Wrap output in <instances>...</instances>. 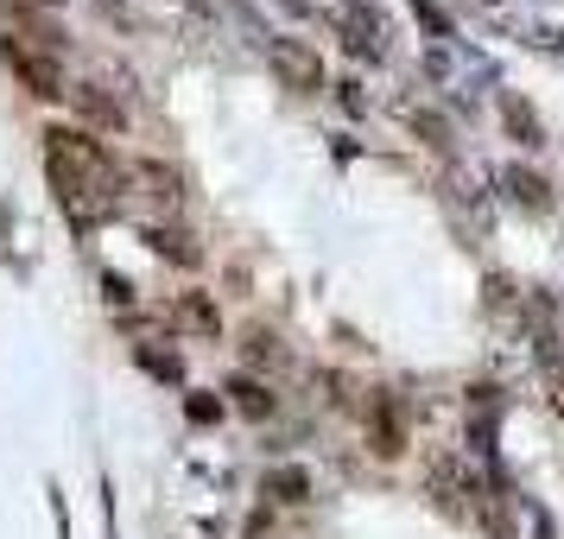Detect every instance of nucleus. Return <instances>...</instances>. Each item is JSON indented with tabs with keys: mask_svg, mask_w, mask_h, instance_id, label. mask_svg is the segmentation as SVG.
Instances as JSON below:
<instances>
[{
	"mask_svg": "<svg viewBox=\"0 0 564 539\" xmlns=\"http://www.w3.org/2000/svg\"><path fill=\"white\" fill-rule=\"evenodd\" d=\"M0 57H7V71L26 83L39 103H57V96H64V64H57L45 45H32V39H20V32H7V39H0Z\"/></svg>",
	"mask_w": 564,
	"mask_h": 539,
	"instance_id": "nucleus-2",
	"label": "nucleus"
},
{
	"mask_svg": "<svg viewBox=\"0 0 564 539\" xmlns=\"http://www.w3.org/2000/svg\"><path fill=\"white\" fill-rule=\"evenodd\" d=\"M412 13H419V26L432 32V39H451V20H444V7H432V0H412Z\"/></svg>",
	"mask_w": 564,
	"mask_h": 539,
	"instance_id": "nucleus-21",
	"label": "nucleus"
},
{
	"mask_svg": "<svg viewBox=\"0 0 564 539\" xmlns=\"http://www.w3.org/2000/svg\"><path fill=\"white\" fill-rule=\"evenodd\" d=\"M432 495L451 520H469V470L457 457H432Z\"/></svg>",
	"mask_w": 564,
	"mask_h": 539,
	"instance_id": "nucleus-7",
	"label": "nucleus"
},
{
	"mask_svg": "<svg viewBox=\"0 0 564 539\" xmlns=\"http://www.w3.org/2000/svg\"><path fill=\"white\" fill-rule=\"evenodd\" d=\"M184 419L191 425H216L223 419V394H184Z\"/></svg>",
	"mask_w": 564,
	"mask_h": 539,
	"instance_id": "nucleus-20",
	"label": "nucleus"
},
{
	"mask_svg": "<svg viewBox=\"0 0 564 539\" xmlns=\"http://www.w3.org/2000/svg\"><path fill=\"white\" fill-rule=\"evenodd\" d=\"M267 495H280V502H292V508H299V502H311V476L299 470V463H285V470H273V476H267Z\"/></svg>",
	"mask_w": 564,
	"mask_h": 539,
	"instance_id": "nucleus-18",
	"label": "nucleus"
},
{
	"mask_svg": "<svg viewBox=\"0 0 564 539\" xmlns=\"http://www.w3.org/2000/svg\"><path fill=\"white\" fill-rule=\"evenodd\" d=\"M361 419H368V444H375V457L381 463L406 457V407H400L393 394H368Z\"/></svg>",
	"mask_w": 564,
	"mask_h": 539,
	"instance_id": "nucleus-4",
	"label": "nucleus"
},
{
	"mask_svg": "<svg viewBox=\"0 0 564 539\" xmlns=\"http://www.w3.org/2000/svg\"><path fill=\"white\" fill-rule=\"evenodd\" d=\"M267 64H273V77H280L285 89H299V96H317V89H324V57H317V45H305V39H267Z\"/></svg>",
	"mask_w": 564,
	"mask_h": 539,
	"instance_id": "nucleus-3",
	"label": "nucleus"
},
{
	"mask_svg": "<svg viewBox=\"0 0 564 539\" xmlns=\"http://www.w3.org/2000/svg\"><path fill=\"white\" fill-rule=\"evenodd\" d=\"M336 103L349 108V115H361V108H368V96H361L356 83H343V89H336Z\"/></svg>",
	"mask_w": 564,
	"mask_h": 539,
	"instance_id": "nucleus-24",
	"label": "nucleus"
},
{
	"mask_svg": "<svg viewBox=\"0 0 564 539\" xmlns=\"http://www.w3.org/2000/svg\"><path fill=\"white\" fill-rule=\"evenodd\" d=\"M39 7H64V0H7V13H39Z\"/></svg>",
	"mask_w": 564,
	"mask_h": 539,
	"instance_id": "nucleus-25",
	"label": "nucleus"
},
{
	"mask_svg": "<svg viewBox=\"0 0 564 539\" xmlns=\"http://www.w3.org/2000/svg\"><path fill=\"white\" fill-rule=\"evenodd\" d=\"M133 179L147 184V191H153L159 204H178V172H165V165H159V159H140V165H133Z\"/></svg>",
	"mask_w": 564,
	"mask_h": 539,
	"instance_id": "nucleus-16",
	"label": "nucleus"
},
{
	"mask_svg": "<svg viewBox=\"0 0 564 539\" xmlns=\"http://www.w3.org/2000/svg\"><path fill=\"white\" fill-rule=\"evenodd\" d=\"M102 299L115 311H128L133 305V280H121V273H102Z\"/></svg>",
	"mask_w": 564,
	"mask_h": 539,
	"instance_id": "nucleus-22",
	"label": "nucleus"
},
{
	"mask_svg": "<svg viewBox=\"0 0 564 539\" xmlns=\"http://www.w3.org/2000/svg\"><path fill=\"white\" fill-rule=\"evenodd\" d=\"M45 159L70 179H89V184H108V191H128V172L89 140L83 128H45Z\"/></svg>",
	"mask_w": 564,
	"mask_h": 539,
	"instance_id": "nucleus-1",
	"label": "nucleus"
},
{
	"mask_svg": "<svg viewBox=\"0 0 564 539\" xmlns=\"http://www.w3.org/2000/svg\"><path fill=\"white\" fill-rule=\"evenodd\" d=\"M241 356L254 362V368H280L285 349H280V336H273V331H260V324H254V331L241 336Z\"/></svg>",
	"mask_w": 564,
	"mask_h": 539,
	"instance_id": "nucleus-19",
	"label": "nucleus"
},
{
	"mask_svg": "<svg viewBox=\"0 0 564 539\" xmlns=\"http://www.w3.org/2000/svg\"><path fill=\"white\" fill-rule=\"evenodd\" d=\"M178 324H184V331H197V336H216V331H223V311H216L209 292H184V299H178Z\"/></svg>",
	"mask_w": 564,
	"mask_h": 539,
	"instance_id": "nucleus-12",
	"label": "nucleus"
},
{
	"mask_svg": "<svg viewBox=\"0 0 564 539\" xmlns=\"http://www.w3.org/2000/svg\"><path fill=\"white\" fill-rule=\"evenodd\" d=\"M223 394L235 400V412H248V419H273V387H260L254 375H235Z\"/></svg>",
	"mask_w": 564,
	"mask_h": 539,
	"instance_id": "nucleus-13",
	"label": "nucleus"
},
{
	"mask_svg": "<svg viewBox=\"0 0 564 539\" xmlns=\"http://www.w3.org/2000/svg\"><path fill=\"white\" fill-rule=\"evenodd\" d=\"M133 356H140V368H147V375H159V381H184V356H178V349H159V343H140Z\"/></svg>",
	"mask_w": 564,
	"mask_h": 539,
	"instance_id": "nucleus-17",
	"label": "nucleus"
},
{
	"mask_svg": "<svg viewBox=\"0 0 564 539\" xmlns=\"http://www.w3.org/2000/svg\"><path fill=\"white\" fill-rule=\"evenodd\" d=\"M70 103H77L83 115L96 121V128H108V133H121V128H128V115H121V103H115V96H102L96 83H77V89H70Z\"/></svg>",
	"mask_w": 564,
	"mask_h": 539,
	"instance_id": "nucleus-10",
	"label": "nucleus"
},
{
	"mask_svg": "<svg viewBox=\"0 0 564 539\" xmlns=\"http://www.w3.org/2000/svg\"><path fill=\"white\" fill-rule=\"evenodd\" d=\"M520 299H527V292H520L508 273H488L482 280V305L495 311V317H508V324H520Z\"/></svg>",
	"mask_w": 564,
	"mask_h": 539,
	"instance_id": "nucleus-15",
	"label": "nucleus"
},
{
	"mask_svg": "<svg viewBox=\"0 0 564 539\" xmlns=\"http://www.w3.org/2000/svg\"><path fill=\"white\" fill-rule=\"evenodd\" d=\"M501 121L520 147H545V121H539V108L520 96V89H501Z\"/></svg>",
	"mask_w": 564,
	"mask_h": 539,
	"instance_id": "nucleus-9",
	"label": "nucleus"
},
{
	"mask_svg": "<svg viewBox=\"0 0 564 539\" xmlns=\"http://www.w3.org/2000/svg\"><path fill=\"white\" fill-rule=\"evenodd\" d=\"M501 197H508L513 209H527V216H545L552 209V184L539 179V172H527V165H501Z\"/></svg>",
	"mask_w": 564,
	"mask_h": 539,
	"instance_id": "nucleus-6",
	"label": "nucleus"
},
{
	"mask_svg": "<svg viewBox=\"0 0 564 539\" xmlns=\"http://www.w3.org/2000/svg\"><path fill=\"white\" fill-rule=\"evenodd\" d=\"M343 26L349 32H361L375 52H381V39H387V20H381V7L375 0H343Z\"/></svg>",
	"mask_w": 564,
	"mask_h": 539,
	"instance_id": "nucleus-14",
	"label": "nucleus"
},
{
	"mask_svg": "<svg viewBox=\"0 0 564 539\" xmlns=\"http://www.w3.org/2000/svg\"><path fill=\"white\" fill-rule=\"evenodd\" d=\"M406 121H412V133H419V140H425V147H432V153H457V128H451V121H444V115H437V108H406Z\"/></svg>",
	"mask_w": 564,
	"mask_h": 539,
	"instance_id": "nucleus-11",
	"label": "nucleus"
},
{
	"mask_svg": "<svg viewBox=\"0 0 564 539\" xmlns=\"http://www.w3.org/2000/svg\"><path fill=\"white\" fill-rule=\"evenodd\" d=\"M469 514L482 520L488 539H520V520H513V502L501 483H488V476H469Z\"/></svg>",
	"mask_w": 564,
	"mask_h": 539,
	"instance_id": "nucleus-5",
	"label": "nucleus"
},
{
	"mask_svg": "<svg viewBox=\"0 0 564 539\" xmlns=\"http://www.w3.org/2000/svg\"><path fill=\"white\" fill-rule=\"evenodd\" d=\"M545 400H552V412L564 419V362H552V368H545Z\"/></svg>",
	"mask_w": 564,
	"mask_h": 539,
	"instance_id": "nucleus-23",
	"label": "nucleus"
},
{
	"mask_svg": "<svg viewBox=\"0 0 564 539\" xmlns=\"http://www.w3.org/2000/svg\"><path fill=\"white\" fill-rule=\"evenodd\" d=\"M140 241H147L159 260H172V267H204V248H197L184 229H172V223H147V229H140Z\"/></svg>",
	"mask_w": 564,
	"mask_h": 539,
	"instance_id": "nucleus-8",
	"label": "nucleus"
}]
</instances>
